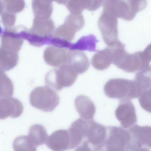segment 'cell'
<instances>
[{"mask_svg":"<svg viewBox=\"0 0 151 151\" xmlns=\"http://www.w3.org/2000/svg\"><path fill=\"white\" fill-rule=\"evenodd\" d=\"M110 47L112 52V63L118 68L128 73H134L149 65L142 51L132 54L127 52L125 45L118 40Z\"/></svg>","mask_w":151,"mask_h":151,"instance_id":"6da1fadb","label":"cell"},{"mask_svg":"<svg viewBox=\"0 0 151 151\" xmlns=\"http://www.w3.org/2000/svg\"><path fill=\"white\" fill-rule=\"evenodd\" d=\"M105 94L110 98L132 99L141 93L134 80L115 78L109 80L104 87Z\"/></svg>","mask_w":151,"mask_h":151,"instance_id":"7a4b0ae2","label":"cell"},{"mask_svg":"<svg viewBox=\"0 0 151 151\" xmlns=\"http://www.w3.org/2000/svg\"><path fill=\"white\" fill-rule=\"evenodd\" d=\"M78 74L71 65L65 63L48 71L45 76V81L47 86L58 91L72 86Z\"/></svg>","mask_w":151,"mask_h":151,"instance_id":"3957f363","label":"cell"},{"mask_svg":"<svg viewBox=\"0 0 151 151\" xmlns=\"http://www.w3.org/2000/svg\"><path fill=\"white\" fill-rule=\"evenodd\" d=\"M147 5L145 0H107L104 3L103 8L117 18L130 21L137 12L144 9Z\"/></svg>","mask_w":151,"mask_h":151,"instance_id":"277c9868","label":"cell"},{"mask_svg":"<svg viewBox=\"0 0 151 151\" xmlns=\"http://www.w3.org/2000/svg\"><path fill=\"white\" fill-rule=\"evenodd\" d=\"M29 100L31 106L35 108L45 112H50L59 104L60 98L54 90L47 86H44L33 90Z\"/></svg>","mask_w":151,"mask_h":151,"instance_id":"5b68a950","label":"cell"},{"mask_svg":"<svg viewBox=\"0 0 151 151\" xmlns=\"http://www.w3.org/2000/svg\"><path fill=\"white\" fill-rule=\"evenodd\" d=\"M106 138L101 151H127L131 141L129 131L121 127H107Z\"/></svg>","mask_w":151,"mask_h":151,"instance_id":"8992f818","label":"cell"},{"mask_svg":"<svg viewBox=\"0 0 151 151\" xmlns=\"http://www.w3.org/2000/svg\"><path fill=\"white\" fill-rule=\"evenodd\" d=\"M117 18L104 8L98 21V27L103 40L108 46H111L118 40Z\"/></svg>","mask_w":151,"mask_h":151,"instance_id":"52a82bcc","label":"cell"},{"mask_svg":"<svg viewBox=\"0 0 151 151\" xmlns=\"http://www.w3.org/2000/svg\"><path fill=\"white\" fill-rule=\"evenodd\" d=\"M115 115L121 127L126 129L135 125L137 122L135 107L129 99L120 100L115 111Z\"/></svg>","mask_w":151,"mask_h":151,"instance_id":"ba28073f","label":"cell"},{"mask_svg":"<svg viewBox=\"0 0 151 151\" xmlns=\"http://www.w3.org/2000/svg\"><path fill=\"white\" fill-rule=\"evenodd\" d=\"M107 132V127L95 122L93 119L89 120L85 140L88 142L93 151H101Z\"/></svg>","mask_w":151,"mask_h":151,"instance_id":"9c48e42d","label":"cell"},{"mask_svg":"<svg viewBox=\"0 0 151 151\" xmlns=\"http://www.w3.org/2000/svg\"><path fill=\"white\" fill-rule=\"evenodd\" d=\"M23 106L21 102L15 98L9 97L1 98L0 119L3 120L8 117L16 118L22 114Z\"/></svg>","mask_w":151,"mask_h":151,"instance_id":"30bf717a","label":"cell"},{"mask_svg":"<svg viewBox=\"0 0 151 151\" xmlns=\"http://www.w3.org/2000/svg\"><path fill=\"white\" fill-rule=\"evenodd\" d=\"M88 122L89 120L80 118L72 123L68 130L71 140L70 150L77 147L86 140Z\"/></svg>","mask_w":151,"mask_h":151,"instance_id":"8fae6325","label":"cell"},{"mask_svg":"<svg viewBox=\"0 0 151 151\" xmlns=\"http://www.w3.org/2000/svg\"><path fill=\"white\" fill-rule=\"evenodd\" d=\"M70 137L68 130L61 129L55 131L49 137L47 147L53 151L70 150Z\"/></svg>","mask_w":151,"mask_h":151,"instance_id":"7c38bea8","label":"cell"},{"mask_svg":"<svg viewBox=\"0 0 151 151\" xmlns=\"http://www.w3.org/2000/svg\"><path fill=\"white\" fill-rule=\"evenodd\" d=\"M1 47L6 50L18 52L23 43V39L15 29L6 28L1 33Z\"/></svg>","mask_w":151,"mask_h":151,"instance_id":"4fadbf2b","label":"cell"},{"mask_svg":"<svg viewBox=\"0 0 151 151\" xmlns=\"http://www.w3.org/2000/svg\"><path fill=\"white\" fill-rule=\"evenodd\" d=\"M128 130L133 144L137 147L146 146L151 149V126L135 124Z\"/></svg>","mask_w":151,"mask_h":151,"instance_id":"5bb4252c","label":"cell"},{"mask_svg":"<svg viewBox=\"0 0 151 151\" xmlns=\"http://www.w3.org/2000/svg\"><path fill=\"white\" fill-rule=\"evenodd\" d=\"M67 50L54 46L48 47L44 52V60L50 66L58 67L67 63L68 52Z\"/></svg>","mask_w":151,"mask_h":151,"instance_id":"9a60e30c","label":"cell"},{"mask_svg":"<svg viewBox=\"0 0 151 151\" xmlns=\"http://www.w3.org/2000/svg\"><path fill=\"white\" fill-rule=\"evenodd\" d=\"M66 63L71 65L79 74L86 72L90 66L89 61L86 54L83 51L76 50L68 52Z\"/></svg>","mask_w":151,"mask_h":151,"instance_id":"2e32d148","label":"cell"},{"mask_svg":"<svg viewBox=\"0 0 151 151\" xmlns=\"http://www.w3.org/2000/svg\"><path fill=\"white\" fill-rule=\"evenodd\" d=\"M75 105L81 118L87 120L93 119L96 108L88 97L82 95L78 96L75 100Z\"/></svg>","mask_w":151,"mask_h":151,"instance_id":"e0dca14e","label":"cell"},{"mask_svg":"<svg viewBox=\"0 0 151 151\" xmlns=\"http://www.w3.org/2000/svg\"><path fill=\"white\" fill-rule=\"evenodd\" d=\"M54 27L53 22L50 18L34 17L32 26L29 31L41 37L47 38L52 37Z\"/></svg>","mask_w":151,"mask_h":151,"instance_id":"ac0fdd59","label":"cell"},{"mask_svg":"<svg viewBox=\"0 0 151 151\" xmlns=\"http://www.w3.org/2000/svg\"><path fill=\"white\" fill-rule=\"evenodd\" d=\"M112 63V52L109 47L98 51L91 59V63L93 68L100 70L108 68Z\"/></svg>","mask_w":151,"mask_h":151,"instance_id":"d6986e66","label":"cell"},{"mask_svg":"<svg viewBox=\"0 0 151 151\" xmlns=\"http://www.w3.org/2000/svg\"><path fill=\"white\" fill-rule=\"evenodd\" d=\"M99 42L95 36L93 34L84 36L80 38L76 42L71 43L70 50H76L82 51L87 50L95 52L96 43Z\"/></svg>","mask_w":151,"mask_h":151,"instance_id":"ffe728a7","label":"cell"},{"mask_svg":"<svg viewBox=\"0 0 151 151\" xmlns=\"http://www.w3.org/2000/svg\"><path fill=\"white\" fill-rule=\"evenodd\" d=\"M18 60V52L0 47V70L3 71L10 70L16 66Z\"/></svg>","mask_w":151,"mask_h":151,"instance_id":"44dd1931","label":"cell"},{"mask_svg":"<svg viewBox=\"0 0 151 151\" xmlns=\"http://www.w3.org/2000/svg\"><path fill=\"white\" fill-rule=\"evenodd\" d=\"M28 137L36 147L46 143L48 138L45 127L39 124H34L30 127Z\"/></svg>","mask_w":151,"mask_h":151,"instance_id":"7402d4cb","label":"cell"},{"mask_svg":"<svg viewBox=\"0 0 151 151\" xmlns=\"http://www.w3.org/2000/svg\"><path fill=\"white\" fill-rule=\"evenodd\" d=\"M134 81L141 93L151 88V65L138 70L135 74Z\"/></svg>","mask_w":151,"mask_h":151,"instance_id":"603a6c76","label":"cell"},{"mask_svg":"<svg viewBox=\"0 0 151 151\" xmlns=\"http://www.w3.org/2000/svg\"><path fill=\"white\" fill-rule=\"evenodd\" d=\"M32 5L35 17L50 18L52 10L51 1L34 0Z\"/></svg>","mask_w":151,"mask_h":151,"instance_id":"cb8c5ba5","label":"cell"},{"mask_svg":"<svg viewBox=\"0 0 151 151\" xmlns=\"http://www.w3.org/2000/svg\"><path fill=\"white\" fill-rule=\"evenodd\" d=\"M13 148L14 151H37L36 146L25 135L16 137L13 142Z\"/></svg>","mask_w":151,"mask_h":151,"instance_id":"d4e9b609","label":"cell"},{"mask_svg":"<svg viewBox=\"0 0 151 151\" xmlns=\"http://www.w3.org/2000/svg\"><path fill=\"white\" fill-rule=\"evenodd\" d=\"M76 32L64 23L56 29L53 37L70 42L74 38Z\"/></svg>","mask_w":151,"mask_h":151,"instance_id":"484cf974","label":"cell"},{"mask_svg":"<svg viewBox=\"0 0 151 151\" xmlns=\"http://www.w3.org/2000/svg\"><path fill=\"white\" fill-rule=\"evenodd\" d=\"M0 96L9 97L13 94L14 88L12 82L4 73L0 70Z\"/></svg>","mask_w":151,"mask_h":151,"instance_id":"4316f807","label":"cell"},{"mask_svg":"<svg viewBox=\"0 0 151 151\" xmlns=\"http://www.w3.org/2000/svg\"><path fill=\"white\" fill-rule=\"evenodd\" d=\"M66 3V7L70 14H80L84 9L88 10L89 0H70Z\"/></svg>","mask_w":151,"mask_h":151,"instance_id":"83f0119b","label":"cell"},{"mask_svg":"<svg viewBox=\"0 0 151 151\" xmlns=\"http://www.w3.org/2000/svg\"><path fill=\"white\" fill-rule=\"evenodd\" d=\"M64 23L76 32L83 27L85 21L82 14H75L70 13L66 17Z\"/></svg>","mask_w":151,"mask_h":151,"instance_id":"f1b7e54d","label":"cell"},{"mask_svg":"<svg viewBox=\"0 0 151 151\" xmlns=\"http://www.w3.org/2000/svg\"><path fill=\"white\" fill-rule=\"evenodd\" d=\"M1 3L2 4H1L2 10L5 9L6 12L13 14L22 11L25 6V3L22 0H3Z\"/></svg>","mask_w":151,"mask_h":151,"instance_id":"f546056e","label":"cell"},{"mask_svg":"<svg viewBox=\"0 0 151 151\" xmlns=\"http://www.w3.org/2000/svg\"><path fill=\"white\" fill-rule=\"evenodd\" d=\"M138 100L141 107L151 113V88L142 92Z\"/></svg>","mask_w":151,"mask_h":151,"instance_id":"4dcf8cb0","label":"cell"},{"mask_svg":"<svg viewBox=\"0 0 151 151\" xmlns=\"http://www.w3.org/2000/svg\"><path fill=\"white\" fill-rule=\"evenodd\" d=\"M1 18L3 25L6 28H9L14 24L16 16L14 14L5 11L2 12Z\"/></svg>","mask_w":151,"mask_h":151,"instance_id":"1f68e13d","label":"cell"},{"mask_svg":"<svg viewBox=\"0 0 151 151\" xmlns=\"http://www.w3.org/2000/svg\"><path fill=\"white\" fill-rule=\"evenodd\" d=\"M74 151H93L86 140L83 141Z\"/></svg>","mask_w":151,"mask_h":151,"instance_id":"d6a6232c","label":"cell"},{"mask_svg":"<svg viewBox=\"0 0 151 151\" xmlns=\"http://www.w3.org/2000/svg\"><path fill=\"white\" fill-rule=\"evenodd\" d=\"M103 1L90 0L88 10L94 11L99 8L103 3Z\"/></svg>","mask_w":151,"mask_h":151,"instance_id":"836d02e7","label":"cell"},{"mask_svg":"<svg viewBox=\"0 0 151 151\" xmlns=\"http://www.w3.org/2000/svg\"><path fill=\"white\" fill-rule=\"evenodd\" d=\"M142 52L145 58L150 63L151 61V43L147 46Z\"/></svg>","mask_w":151,"mask_h":151,"instance_id":"e575fe53","label":"cell"},{"mask_svg":"<svg viewBox=\"0 0 151 151\" xmlns=\"http://www.w3.org/2000/svg\"><path fill=\"white\" fill-rule=\"evenodd\" d=\"M127 151H150L147 147H139L136 146H130Z\"/></svg>","mask_w":151,"mask_h":151,"instance_id":"d590c367","label":"cell"}]
</instances>
